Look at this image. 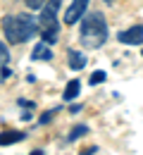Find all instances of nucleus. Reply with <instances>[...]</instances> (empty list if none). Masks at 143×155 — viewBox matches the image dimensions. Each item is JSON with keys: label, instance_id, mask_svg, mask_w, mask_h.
Segmentation results:
<instances>
[{"label": "nucleus", "instance_id": "0eeeda50", "mask_svg": "<svg viewBox=\"0 0 143 155\" xmlns=\"http://www.w3.org/2000/svg\"><path fill=\"white\" fill-rule=\"evenodd\" d=\"M21 138H24L21 131H2L0 134V146H12V143L21 141Z\"/></svg>", "mask_w": 143, "mask_h": 155}, {"label": "nucleus", "instance_id": "1a4fd4ad", "mask_svg": "<svg viewBox=\"0 0 143 155\" xmlns=\"http://www.w3.org/2000/svg\"><path fill=\"white\" fill-rule=\"evenodd\" d=\"M79 91H81L79 79H72V81L67 84V88H64V100H74V98L79 96Z\"/></svg>", "mask_w": 143, "mask_h": 155}, {"label": "nucleus", "instance_id": "ddd939ff", "mask_svg": "<svg viewBox=\"0 0 143 155\" xmlns=\"http://www.w3.org/2000/svg\"><path fill=\"white\" fill-rule=\"evenodd\" d=\"M26 5H29V7H41L43 0H26Z\"/></svg>", "mask_w": 143, "mask_h": 155}, {"label": "nucleus", "instance_id": "9d476101", "mask_svg": "<svg viewBox=\"0 0 143 155\" xmlns=\"http://www.w3.org/2000/svg\"><path fill=\"white\" fill-rule=\"evenodd\" d=\"M83 134H88V127L79 124V127H74V129H72V134L67 136V141H76V138H81Z\"/></svg>", "mask_w": 143, "mask_h": 155}, {"label": "nucleus", "instance_id": "f257e3e1", "mask_svg": "<svg viewBox=\"0 0 143 155\" xmlns=\"http://www.w3.org/2000/svg\"><path fill=\"white\" fill-rule=\"evenodd\" d=\"M5 36L10 43H24L38 34V19L31 15H17V17H5L2 21Z\"/></svg>", "mask_w": 143, "mask_h": 155}, {"label": "nucleus", "instance_id": "39448f33", "mask_svg": "<svg viewBox=\"0 0 143 155\" xmlns=\"http://www.w3.org/2000/svg\"><path fill=\"white\" fill-rule=\"evenodd\" d=\"M86 7H88V0H74V2L67 7V17H64V21H67V24H76V21L86 15Z\"/></svg>", "mask_w": 143, "mask_h": 155}, {"label": "nucleus", "instance_id": "2eb2a0df", "mask_svg": "<svg viewBox=\"0 0 143 155\" xmlns=\"http://www.w3.org/2000/svg\"><path fill=\"white\" fill-rule=\"evenodd\" d=\"M31 155H43V150H34V153H31Z\"/></svg>", "mask_w": 143, "mask_h": 155}, {"label": "nucleus", "instance_id": "9b49d317", "mask_svg": "<svg viewBox=\"0 0 143 155\" xmlns=\"http://www.w3.org/2000/svg\"><path fill=\"white\" fill-rule=\"evenodd\" d=\"M105 77H107V74L98 69V72H93V74H91V84H93V86H96V84H102V81H105Z\"/></svg>", "mask_w": 143, "mask_h": 155}, {"label": "nucleus", "instance_id": "7ed1b4c3", "mask_svg": "<svg viewBox=\"0 0 143 155\" xmlns=\"http://www.w3.org/2000/svg\"><path fill=\"white\" fill-rule=\"evenodd\" d=\"M62 0H48V5L43 7L41 19H38V29H41L43 43H55L57 34H60V24H57V10H60Z\"/></svg>", "mask_w": 143, "mask_h": 155}, {"label": "nucleus", "instance_id": "dca6fc26", "mask_svg": "<svg viewBox=\"0 0 143 155\" xmlns=\"http://www.w3.org/2000/svg\"><path fill=\"white\" fill-rule=\"evenodd\" d=\"M105 2H115V0H105Z\"/></svg>", "mask_w": 143, "mask_h": 155}, {"label": "nucleus", "instance_id": "6e6552de", "mask_svg": "<svg viewBox=\"0 0 143 155\" xmlns=\"http://www.w3.org/2000/svg\"><path fill=\"white\" fill-rule=\"evenodd\" d=\"M69 67L72 69H83L86 67V58L79 50H69Z\"/></svg>", "mask_w": 143, "mask_h": 155}, {"label": "nucleus", "instance_id": "20e7f679", "mask_svg": "<svg viewBox=\"0 0 143 155\" xmlns=\"http://www.w3.org/2000/svg\"><path fill=\"white\" fill-rule=\"evenodd\" d=\"M117 38L122 41L124 45H141L143 43V24H136V26H131L126 31H119Z\"/></svg>", "mask_w": 143, "mask_h": 155}, {"label": "nucleus", "instance_id": "423d86ee", "mask_svg": "<svg viewBox=\"0 0 143 155\" xmlns=\"http://www.w3.org/2000/svg\"><path fill=\"white\" fill-rule=\"evenodd\" d=\"M31 58H34V60H50V58H53V50L48 48V43H38V45L34 48Z\"/></svg>", "mask_w": 143, "mask_h": 155}, {"label": "nucleus", "instance_id": "f03ea898", "mask_svg": "<svg viewBox=\"0 0 143 155\" xmlns=\"http://www.w3.org/2000/svg\"><path fill=\"white\" fill-rule=\"evenodd\" d=\"M81 45L88 50L100 48L102 43L107 41V24L102 19L100 12H91L81 17Z\"/></svg>", "mask_w": 143, "mask_h": 155}, {"label": "nucleus", "instance_id": "f8f14e48", "mask_svg": "<svg viewBox=\"0 0 143 155\" xmlns=\"http://www.w3.org/2000/svg\"><path fill=\"white\" fill-rule=\"evenodd\" d=\"M10 60V50L5 48V43H0V64H5Z\"/></svg>", "mask_w": 143, "mask_h": 155}, {"label": "nucleus", "instance_id": "4468645a", "mask_svg": "<svg viewBox=\"0 0 143 155\" xmlns=\"http://www.w3.org/2000/svg\"><path fill=\"white\" fill-rule=\"evenodd\" d=\"M96 153V146H93V148H88V150H81V155H93Z\"/></svg>", "mask_w": 143, "mask_h": 155}]
</instances>
